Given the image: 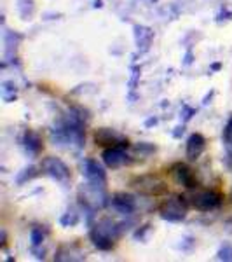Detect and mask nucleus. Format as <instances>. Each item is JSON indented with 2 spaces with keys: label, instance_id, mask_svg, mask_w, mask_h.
<instances>
[{
  "label": "nucleus",
  "instance_id": "obj_10",
  "mask_svg": "<svg viewBox=\"0 0 232 262\" xmlns=\"http://www.w3.org/2000/svg\"><path fill=\"white\" fill-rule=\"evenodd\" d=\"M204 149H206V140L202 135L194 133L187 140V158L191 159V161H196L202 152H204Z\"/></svg>",
  "mask_w": 232,
  "mask_h": 262
},
{
  "label": "nucleus",
  "instance_id": "obj_5",
  "mask_svg": "<svg viewBox=\"0 0 232 262\" xmlns=\"http://www.w3.org/2000/svg\"><path fill=\"white\" fill-rule=\"evenodd\" d=\"M84 175H86L91 187L103 191L105 185H107V175H105L103 168L92 159H86V163H84Z\"/></svg>",
  "mask_w": 232,
  "mask_h": 262
},
{
  "label": "nucleus",
  "instance_id": "obj_12",
  "mask_svg": "<svg viewBox=\"0 0 232 262\" xmlns=\"http://www.w3.org/2000/svg\"><path fill=\"white\" fill-rule=\"evenodd\" d=\"M25 147H27V150L30 152V154L40 152V149H42L40 137L37 133H33V131H27V133H25Z\"/></svg>",
  "mask_w": 232,
  "mask_h": 262
},
{
  "label": "nucleus",
  "instance_id": "obj_11",
  "mask_svg": "<svg viewBox=\"0 0 232 262\" xmlns=\"http://www.w3.org/2000/svg\"><path fill=\"white\" fill-rule=\"evenodd\" d=\"M112 205L119 210L121 213H131L134 210V200L133 196L124 192H117L115 196L112 198Z\"/></svg>",
  "mask_w": 232,
  "mask_h": 262
},
{
  "label": "nucleus",
  "instance_id": "obj_14",
  "mask_svg": "<svg viewBox=\"0 0 232 262\" xmlns=\"http://www.w3.org/2000/svg\"><path fill=\"white\" fill-rule=\"evenodd\" d=\"M218 259L220 260H232V247L230 245H225L223 248H220V252H218Z\"/></svg>",
  "mask_w": 232,
  "mask_h": 262
},
{
  "label": "nucleus",
  "instance_id": "obj_3",
  "mask_svg": "<svg viewBox=\"0 0 232 262\" xmlns=\"http://www.w3.org/2000/svg\"><path fill=\"white\" fill-rule=\"evenodd\" d=\"M222 194L217 191H199L192 196V206L199 212H213L222 205Z\"/></svg>",
  "mask_w": 232,
  "mask_h": 262
},
{
  "label": "nucleus",
  "instance_id": "obj_15",
  "mask_svg": "<svg viewBox=\"0 0 232 262\" xmlns=\"http://www.w3.org/2000/svg\"><path fill=\"white\" fill-rule=\"evenodd\" d=\"M42 239H44L42 232H40L39 229H33V231H32V243H33V247H35V245H40V243H42Z\"/></svg>",
  "mask_w": 232,
  "mask_h": 262
},
{
  "label": "nucleus",
  "instance_id": "obj_9",
  "mask_svg": "<svg viewBox=\"0 0 232 262\" xmlns=\"http://www.w3.org/2000/svg\"><path fill=\"white\" fill-rule=\"evenodd\" d=\"M134 187L140 189L142 192H147V194H159L164 191V184L157 177H142L134 182Z\"/></svg>",
  "mask_w": 232,
  "mask_h": 262
},
{
  "label": "nucleus",
  "instance_id": "obj_7",
  "mask_svg": "<svg viewBox=\"0 0 232 262\" xmlns=\"http://www.w3.org/2000/svg\"><path fill=\"white\" fill-rule=\"evenodd\" d=\"M95 142L103 147H128V138H124L121 133L108 128H101L96 131Z\"/></svg>",
  "mask_w": 232,
  "mask_h": 262
},
{
  "label": "nucleus",
  "instance_id": "obj_4",
  "mask_svg": "<svg viewBox=\"0 0 232 262\" xmlns=\"http://www.w3.org/2000/svg\"><path fill=\"white\" fill-rule=\"evenodd\" d=\"M40 168H42V171H44L45 175L53 177V179L58 180V182H65V180L70 179L68 166H66V164L63 163L60 158H54V156L45 158L44 161H42Z\"/></svg>",
  "mask_w": 232,
  "mask_h": 262
},
{
  "label": "nucleus",
  "instance_id": "obj_6",
  "mask_svg": "<svg viewBox=\"0 0 232 262\" xmlns=\"http://www.w3.org/2000/svg\"><path fill=\"white\" fill-rule=\"evenodd\" d=\"M171 177L178 185H183V187H187V189H196L197 187L196 173H194L191 168H189L187 164H183V163L173 164V166H171Z\"/></svg>",
  "mask_w": 232,
  "mask_h": 262
},
{
  "label": "nucleus",
  "instance_id": "obj_1",
  "mask_svg": "<svg viewBox=\"0 0 232 262\" xmlns=\"http://www.w3.org/2000/svg\"><path fill=\"white\" fill-rule=\"evenodd\" d=\"M119 236V229L112 221L105 219V221L98 222V226L91 231V239L92 243L96 245L101 250H108V248L113 247V242Z\"/></svg>",
  "mask_w": 232,
  "mask_h": 262
},
{
  "label": "nucleus",
  "instance_id": "obj_13",
  "mask_svg": "<svg viewBox=\"0 0 232 262\" xmlns=\"http://www.w3.org/2000/svg\"><path fill=\"white\" fill-rule=\"evenodd\" d=\"M223 143H225L227 156H229V159H232V116L227 121L225 129H223Z\"/></svg>",
  "mask_w": 232,
  "mask_h": 262
},
{
  "label": "nucleus",
  "instance_id": "obj_8",
  "mask_svg": "<svg viewBox=\"0 0 232 262\" xmlns=\"http://www.w3.org/2000/svg\"><path fill=\"white\" fill-rule=\"evenodd\" d=\"M101 158H103L105 164H107L108 168H112V170H117V168L124 166V164L129 161L124 147H108V149L103 152Z\"/></svg>",
  "mask_w": 232,
  "mask_h": 262
},
{
  "label": "nucleus",
  "instance_id": "obj_16",
  "mask_svg": "<svg viewBox=\"0 0 232 262\" xmlns=\"http://www.w3.org/2000/svg\"><path fill=\"white\" fill-rule=\"evenodd\" d=\"M230 200H232V191H230Z\"/></svg>",
  "mask_w": 232,
  "mask_h": 262
},
{
  "label": "nucleus",
  "instance_id": "obj_2",
  "mask_svg": "<svg viewBox=\"0 0 232 262\" xmlns=\"http://www.w3.org/2000/svg\"><path fill=\"white\" fill-rule=\"evenodd\" d=\"M159 213L163 219L171 222L183 221L185 215H187V201L182 196H171L159 206Z\"/></svg>",
  "mask_w": 232,
  "mask_h": 262
}]
</instances>
